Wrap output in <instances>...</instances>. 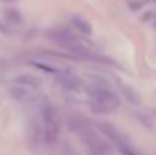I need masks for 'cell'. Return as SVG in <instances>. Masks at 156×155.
<instances>
[{"label":"cell","mask_w":156,"mask_h":155,"mask_svg":"<svg viewBox=\"0 0 156 155\" xmlns=\"http://www.w3.org/2000/svg\"><path fill=\"white\" fill-rule=\"evenodd\" d=\"M99 129L115 145V148L120 151L121 155H138V152L130 146V143L126 140V137L115 126H112L109 123H99Z\"/></svg>","instance_id":"obj_4"},{"label":"cell","mask_w":156,"mask_h":155,"mask_svg":"<svg viewBox=\"0 0 156 155\" xmlns=\"http://www.w3.org/2000/svg\"><path fill=\"white\" fill-rule=\"evenodd\" d=\"M118 88H120L121 94L126 98V101H127V102L133 103V105H138V103L141 102V98H140L138 91H136L133 87H130V85H127V84H124V82L118 81Z\"/></svg>","instance_id":"obj_7"},{"label":"cell","mask_w":156,"mask_h":155,"mask_svg":"<svg viewBox=\"0 0 156 155\" xmlns=\"http://www.w3.org/2000/svg\"><path fill=\"white\" fill-rule=\"evenodd\" d=\"M67 125L83 143L90 155H111L109 146L93 131L88 122L79 116H70L67 119Z\"/></svg>","instance_id":"obj_1"},{"label":"cell","mask_w":156,"mask_h":155,"mask_svg":"<svg viewBox=\"0 0 156 155\" xmlns=\"http://www.w3.org/2000/svg\"><path fill=\"white\" fill-rule=\"evenodd\" d=\"M87 94L90 98V108L96 114H109L120 106L117 94L103 84H91L87 87Z\"/></svg>","instance_id":"obj_2"},{"label":"cell","mask_w":156,"mask_h":155,"mask_svg":"<svg viewBox=\"0 0 156 155\" xmlns=\"http://www.w3.org/2000/svg\"><path fill=\"white\" fill-rule=\"evenodd\" d=\"M15 84L23 85V87H27V88H40V85H41V79L37 78V76H34V75L26 73V75H20V76H17V78H15Z\"/></svg>","instance_id":"obj_8"},{"label":"cell","mask_w":156,"mask_h":155,"mask_svg":"<svg viewBox=\"0 0 156 155\" xmlns=\"http://www.w3.org/2000/svg\"><path fill=\"white\" fill-rule=\"evenodd\" d=\"M8 91H9L11 98L15 99V101H18V102H27V101L34 99V94L29 91V88L27 87H23V85H18V84L9 87Z\"/></svg>","instance_id":"obj_6"},{"label":"cell","mask_w":156,"mask_h":155,"mask_svg":"<svg viewBox=\"0 0 156 155\" xmlns=\"http://www.w3.org/2000/svg\"><path fill=\"white\" fill-rule=\"evenodd\" d=\"M155 2H156V0H155Z\"/></svg>","instance_id":"obj_14"},{"label":"cell","mask_w":156,"mask_h":155,"mask_svg":"<svg viewBox=\"0 0 156 155\" xmlns=\"http://www.w3.org/2000/svg\"><path fill=\"white\" fill-rule=\"evenodd\" d=\"M3 2H12V0H3Z\"/></svg>","instance_id":"obj_13"},{"label":"cell","mask_w":156,"mask_h":155,"mask_svg":"<svg viewBox=\"0 0 156 155\" xmlns=\"http://www.w3.org/2000/svg\"><path fill=\"white\" fill-rule=\"evenodd\" d=\"M58 84L67 91H79L83 87V82L73 73H61L58 76Z\"/></svg>","instance_id":"obj_5"},{"label":"cell","mask_w":156,"mask_h":155,"mask_svg":"<svg viewBox=\"0 0 156 155\" xmlns=\"http://www.w3.org/2000/svg\"><path fill=\"white\" fill-rule=\"evenodd\" d=\"M49 40H52L55 44L64 47L65 50L71 52L74 55H85V47L83 44L70 32L62 31V29H55V31H49L47 34Z\"/></svg>","instance_id":"obj_3"},{"label":"cell","mask_w":156,"mask_h":155,"mask_svg":"<svg viewBox=\"0 0 156 155\" xmlns=\"http://www.w3.org/2000/svg\"><path fill=\"white\" fill-rule=\"evenodd\" d=\"M5 20L11 24H23V15L17 9H6L5 11Z\"/></svg>","instance_id":"obj_10"},{"label":"cell","mask_w":156,"mask_h":155,"mask_svg":"<svg viewBox=\"0 0 156 155\" xmlns=\"http://www.w3.org/2000/svg\"><path fill=\"white\" fill-rule=\"evenodd\" d=\"M34 67H37V68H40V70H44L46 73H59V70L58 68H55V67H52V65H49V64H43V62H30Z\"/></svg>","instance_id":"obj_11"},{"label":"cell","mask_w":156,"mask_h":155,"mask_svg":"<svg viewBox=\"0 0 156 155\" xmlns=\"http://www.w3.org/2000/svg\"><path fill=\"white\" fill-rule=\"evenodd\" d=\"M146 2H147V0H129V5H130L132 9H140Z\"/></svg>","instance_id":"obj_12"},{"label":"cell","mask_w":156,"mask_h":155,"mask_svg":"<svg viewBox=\"0 0 156 155\" xmlns=\"http://www.w3.org/2000/svg\"><path fill=\"white\" fill-rule=\"evenodd\" d=\"M71 23H73V26H74L82 35L90 37V35L93 34V28H91V24H90L85 18H82V17H79V15H74V17L71 18Z\"/></svg>","instance_id":"obj_9"}]
</instances>
